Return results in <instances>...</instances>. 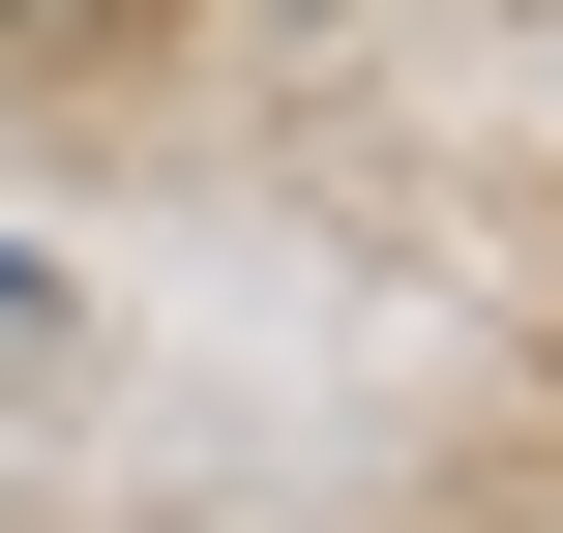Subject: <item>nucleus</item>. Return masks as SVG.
Instances as JSON below:
<instances>
[{"label":"nucleus","mask_w":563,"mask_h":533,"mask_svg":"<svg viewBox=\"0 0 563 533\" xmlns=\"http://www.w3.org/2000/svg\"><path fill=\"white\" fill-rule=\"evenodd\" d=\"M0 356H59V297H30V267H0Z\"/></svg>","instance_id":"obj_1"},{"label":"nucleus","mask_w":563,"mask_h":533,"mask_svg":"<svg viewBox=\"0 0 563 533\" xmlns=\"http://www.w3.org/2000/svg\"><path fill=\"white\" fill-rule=\"evenodd\" d=\"M0 30H89V0H0Z\"/></svg>","instance_id":"obj_2"}]
</instances>
